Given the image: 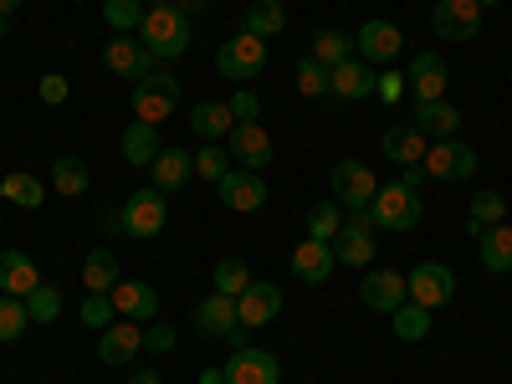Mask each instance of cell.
<instances>
[{
  "mask_svg": "<svg viewBox=\"0 0 512 384\" xmlns=\"http://www.w3.org/2000/svg\"><path fill=\"white\" fill-rule=\"evenodd\" d=\"M77 318L88 323L93 333H103V328H113V323H118V308H113V297H108V292H88V303L77 308Z\"/></svg>",
  "mask_w": 512,
  "mask_h": 384,
  "instance_id": "44",
  "label": "cell"
},
{
  "mask_svg": "<svg viewBox=\"0 0 512 384\" xmlns=\"http://www.w3.org/2000/svg\"><path fill=\"white\" fill-rule=\"evenodd\" d=\"M36 287H41V272H36L31 256L16 251V246L0 251V292H6V297H31Z\"/></svg>",
  "mask_w": 512,
  "mask_h": 384,
  "instance_id": "26",
  "label": "cell"
},
{
  "mask_svg": "<svg viewBox=\"0 0 512 384\" xmlns=\"http://www.w3.org/2000/svg\"><path fill=\"white\" fill-rule=\"evenodd\" d=\"M328 190L344 210H369V200L379 195V180H374V169L364 159H338L328 169Z\"/></svg>",
  "mask_w": 512,
  "mask_h": 384,
  "instance_id": "6",
  "label": "cell"
},
{
  "mask_svg": "<svg viewBox=\"0 0 512 384\" xmlns=\"http://www.w3.org/2000/svg\"><path fill=\"white\" fill-rule=\"evenodd\" d=\"M477 149L472 144H456V139H436L431 149H425L420 169H425V180H441V185H456V180H472L477 175Z\"/></svg>",
  "mask_w": 512,
  "mask_h": 384,
  "instance_id": "5",
  "label": "cell"
},
{
  "mask_svg": "<svg viewBox=\"0 0 512 384\" xmlns=\"http://www.w3.org/2000/svg\"><path fill=\"white\" fill-rule=\"evenodd\" d=\"M415 128L425 139H456V128H461V108L456 103H446V98H436V103H415Z\"/></svg>",
  "mask_w": 512,
  "mask_h": 384,
  "instance_id": "27",
  "label": "cell"
},
{
  "mask_svg": "<svg viewBox=\"0 0 512 384\" xmlns=\"http://www.w3.org/2000/svg\"><path fill=\"white\" fill-rule=\"evenodd\" d=\"M231 113H236V123H256V118H262V98H256L251 88H236Z\"/></svg>",
  "mask_w": 512,
  "mask_h": 384,
  "instance_id": "48",
  "label": "cell"
},
{
  "mask_svg": "<svg viewBox=\"0 0 512 384\" xmlns=\"http://www.w3.org/2000/svg\"><path fill=\"white\" fill-rule=\"evenodd\" d=\"M333 256H338V267H354V272H369L374 267V226H369L364 210H354V216L338 226Z\"/></svg>",
  "mask_w": 512,
  "mask_h": 384,
  "instance_id": "9",
  "label": "cell"
},
{
  "mask_svg": "<svg viewBox=\"0 0 512 384\" xmlns=\"http://www.w3.org/2000/svg\"><path fill=\"white\" fill-rule=\"evenodd\" d=\"M6 200L21 205V210H41V200H47V185H41L36 175H26V169H11V175H6Z\"/></svg>",
  "mask_w": 512,
  "mask_h": 384,
  "instance_id": "38",
  "label": "cell"
},
{
  "mask_svg": "<svg viewBox=\"0 0 512 384\" xmlns=\"http://www.w3.org/2000/svg\"><path fill=\"white\" fill-rule=\"evenodd\" d=\"M405 292H410V303H420L425 313H436V308H446L456 297V272L446 262H415L405 272Z\"/></svg>",
  "mask_w": 512,
  "mask_h": 384,
  "instance_id": "7",
  "label": "cell"
},
{
  "mask_svg": "<svg viewBox=\"0 0 512 384\" xmlns=\"http://www.w3.org/2000/svg\"><path fill=\"white\" fill-rule=\"evenodd\" d=\"M26 313H31V323H57V313H62V292H57L52 282H41V287L26 297Z\"/></svg>",
  "mask_w": 512,
  "mask_h": 384,
  "instance_id": "45",
  "label": "cell"
},
{
  "mask_svg": "<svg viewBox=\"0 0 512 384\" xmlns=\"http://www.w3.org/2000/svg\"><path fill=\"white\" fill-rule=\"evenodd\" d=\"M236 328H241L236 297H226V292H210L205 303L195 308V333H200V338H231Z\"/></svg>",
  "mask_w": 512,
  "mask_h": 384,
  "instance_id": "24",
  "label": "cell"
},
{
  "mask_svg": "<svg viewBox=\"0 0 512 384\" xmlns=\"http://www.w3.org/2000/svg\"><path fill=\"white\" fill-rule=\"evenodd\" d=\"M6 31H11V21H6V16H0V36H6Z\"/></svg>",
  "mask_w": 512,
  "mask_h": 384,
  "instance_id": "56",
  "label": "cell"
},
{
  "mask_svg": "<svg viewBox=\"0 0 512 384\" xmlns=\"http://www.w3.org/2000/svg\"><path fill=\"white\" fill-rule=\"evenodd\" d=\"M502 221H507V200H502L497 190L477 195V200H472V210H466V231H472V236H482L487 226H502Z\"/></svg>",
  "mask_w": 512,
  "mask_h": 384,
  "instance_id": "37",
  "label": "cell"
},
{
  "mask_svg": "<svg viewBox=\"0 0 512 384\" xmlns=\"http://www.w3.org/2000/svg\"><path fill=\"white\" fill-rule=\"evenodd\" d=\"M16 11H21V0H0V16H6V21H11Z\"/></svg>",
  "mask_w": 512,
  "mask_h": 384,
  "instance_id": "53",
  "label": "cell"
},
{
  "mask_svg": "<svg viewBox=\"0 0 512 384\" xmlns=\"http://www.w3.org/2000/svg\"><path fill=\"white\" fill-rule=\"evenodd\" d=\"M88 185H93V169L82 164L77 154H57L52 159V190L57 195H88Z\"/></svg>",
  "mask_w": 512,
  "mask_h": 384,
  "instance_id": "32",
  "label": "cell"
},
{
  "mask_svg": "<svg viewBox=\"0 0 512 384\" xmlns=\"http://www.w3.org/2000/svg\"><path fill=\"white\" fill-rule=\"evenodd\" d=\"M251 282H256V277H251V267L241 262V256H226V262H216V292H226V297H241Z\"/></svg>",
  "mask_w": 512,
  "mask_h": 384,
  "instance_id": "43",
  "label": "cell"
},
{
  "mask_svg": "<svg viewBox=\"0 0 512 384\" xmlns=\"http://www.w3.org/2000/svg\"><path fill=\"white\" fill-rule=\"evenodd\" d=\"M190 16L180 11V6H149V16H144V26H139V41L149 47V57L154 62H175V57H185L190 52Z\"/></svg>",
  "mask_w": 512,
  "mask_h": 384,
  "instance_id": "1",
  "label": "cell"
},
{
  "mask_svg": "<svg viewBox=\"0 0 512 384\" xmlns=\"http://www.w3.org/2000/svg\"><path fill=\"white\" fill-rule=\"evenodd\" d=\"M267 67V41H256V36H246V31H236V36H226L221 41V52H216V72L226 77V82H236V88H246V82Z\"/></svg>",
  "mask_w": 512,
  "mask_h": 384,
  "instance_id": "4",
  "label": "cell"
},
{
  "mask_svg": "<svg viewBox=\"0 0 512 384\" xmlns=\"http://www.w3.org/2000/svg\"><path fill=\"white\" fill-rule=\"evenodd\" d=\"M175 344H180V333L169 323H144V354H175Z\"/></svg>",
  "mask_w": 512,
  "mask_h": 384,
  "instance_id": "46",
  "label": "cell"
},
{
  "mask_svg": "<svg viewBox=\"0 0 512 384\" xmlns=\"http://www.w3.org/2000/svg\"><path fill=\"white\" fill-rule=\"evenodd\" d=\"M420 180H425V169H420V164H405V169H400V185H405V190L420 195Z\"/></svg>",
  "mask_w": 512,
  "mask_h": 384,
  "instance_id": "49",
  "label": "cell"
},
{
  "mask_svg": "<svg viewBox=\"0 0 512 384\" xmlns=\"http://www.w3.org/2000/svg\"><path fill=\"white\" fill-rule=\"evenodd\" d=\"M308 57H318V62L333 72L338 62H349V57H354V36H349V31H338V26H323V31L313 36V52H308Z\"/></svg>",
  "mask_w": 512,
  "mask_h": 384,
  "instance_id": "34",
  "label": "cell"
},
{
  "mask_svg": "<svg viewBox=\"0 0 512 384\" xmlns=\"http://www.w3.org/2000/svg\"><path fill=\"white\" fill-rule=\"evenodd\" d=\"M297 93L303 98H333V72L318 57H303L297 62Z\"/></svg>",
  "mask_w": 512,
  "mask_h": 384,
  "instance_id": "39",
  "label": "cell"
},
{
  "mask_svg": "<svg viewBox=\"0 0 512 384\" xmlns=\"http://www.w3.org/2000/svg\"><path fill=\"white\" fill-rule=\"evenodd\" d=\"M144 6H175V0H144Z\"/></svg>",
  "mask_w": 512,
  "mask_h": 384,
  "instance_id": "54",
  "label": "cell"
},
{
  "mask_svg": "<svg viewBox=\"0 0 512 384\" xmlns=\"http://www.w3.org/2000/svg\"><path fill=\"white\" fill-rule=\"evenodd\" d=\"M26 328H31L26 297H6V292H0V344H16Z\"/></svg>",
  "mask_w": 512,
  "mask_h": 384,
  "instance_id": "40",
  "label": "cell"
},
{
  "mask_svg": "<svg viewBox=\"0 0 512 384\" xmlns=\"http://www.w3.org/2000/svg\"><path fill=\"white\" fill-rule=\"evenodd\" d=\"M379 93H384V98L395 103V98L405 93V77H384V72H379Z\"/></svg>",
  "mask_w": 512,
  "mask_h": 384,
  "instance_id": "50",
  "label": "cell"
},
{
  "mask_svg": "<svg viewBox=\"0 0 512 384\" xmlns=\"http://www.w3.org/2000/svg\"><path fill=\"white\" fill-rule=\"evenodd\" d=\"M359 297H364V308H374V313H395L400 303H405V272H395V267H379V272H369L364 282H359Z\"/></svg>",
  "mask_w": 512,
  "mask_h": 384,
  "instance_id": "20",
  "label": "cell"
},
{
  "mask_svg": "<svg viewBox=\"0 0 512 384\" xmlns=\"http://www.w3.org/2000/svg\"><path fill=\"white\" fill-rule=\"evenodd\" d=\"M195 175L210 180V185H221V180L231 175V149H226V144H205V149H195Z\"/></svg>",
  "mask_w": 512,
  "mask_h": 384,
  "instance_id": "41",
  "label": "cell"
},
{
  "mask_svg": "<svg viewBox=\"0 0 512 384\" xmlns=\"http://www.w3.org/2000/svg\"><path fill=\"white\" fill-rule=\"evenodd\" d=\"M425 149H431V139H425L415 123H395V128H384V134H379V154L395 159L400 169H405V164H420Z\"/></svg>",
  "mask_w": 512,
  "mask_h": 384,
  "instance_id": "25",
  "label": "cell"
},
{
  "mask_svg": "<svg viewBox=\"0 0 512 384\" xmlns=\"http://www.w3.org/2000/svg\"><path fill=\"white\" fill-rule=\"evenodd\" d=\"M190 128L205 144H226L231 128H236V113H231V103H195L190 108Z\"/></svg>",
  "mask_w": 512,
  "mask_h": 384,
  "instance_id": "28",
  "label": "cell"
},
{
  "mask_svg": "<svg viewBox=\"0 0 512 384\" xmlns=\"http://www.w3.org/2000/svg\"><path fill=\"white\" fill-rule=\"evenodd\" d=\"M175 108H180V77L175 72H149L144 82H134V118L139 123H164V118H175Z\"/></svg>",
  "mask_w": 512,
  "mask_h": 384,
  "instance_id": "3",
  "label": "cell"
},
{
  "mask_svg": "<svg viewBox=\"0 0 512 384\" xmlns=\"http://www.w3.org/2000/svg\"><path fill=\"white\" fill-rule=\"evenodd\" d=\"M277 313H282V287H277V282H251V287L236 297L241 328H267V323H277Z\"/></svg>",
  "mask_w": 512,
  "mask_h": 384,
  "instance_id": "15",
  "label": "cell"
},
{
  "mask_svg": "<svg viewBox=\"0 0 512 384\" xmlns=\"http://www.w3.org/2000/svg\"><path fill=\"white\" fill-rule=\"evenodd\" d=\"M139 354H144V323L118 318L113 328L98 333V359H103V364H134Z\"/></svg>",
  "mask_w": 512,
  "mask_h": 384,
  "instance_id": "16",
  "label": "cell"
},
{
  "mask_svg": "<svg viewBox=\"0 0 512 384\" xmlns=\"http://www.w3.org/2000/svg\"><path fill=\"white\" fill-rule=\"evenodd\" d=\"M477 256H482V267L492 272V277H507L512 272V226L502 221V226H487L482 236H477Z\"/></svg>",
  "mask_w": 512,
  "mask_h": 384,
  "instance_id": "29",
  "label": "cell"
},
{
  "mask_svg": "<svg viewBox=\"0 0 512 384\" xmlns=\"http://www.w3.org/2000/svg\"><path fill=\"white\" fill-rule=\"evenodd\" d=\"M159 149H164V139H159L154 123H139V118H134V123L123 128V159H128V164H144V169H149Z\"/></svg>",
  "mask_w": 512,
  "mask_h": 384,
  "instance_id": "31",
  "label": "cell"
},
{
  "mask_svg": "<svg viewBox=\"0 0 512 384\" xmlns=\"http://www.w3.org/2000/svg\"><path fill=\"white\" fill-rule=\"evenodd\" d=\"M338 210H344V205H338L333 195H328V200H318V205L308 210V236L333 241V236H338V226H344V216H338Z\"/></svg>",
  "mask_w": 512,
  "mask_h": 384,
  "instance_id": "42",
  "label": "cell"
},
{
  "mask_svg": "<svg viewBox=\"0 0 512 384\" xmlns=\"http://www.w3.org/2000/svg\"><path fill=\"white\" fill-rule=\"evenodd\" d=\"M200 384H226V369H205V374H200Z\"/></svg>",
  "mask_w": 512,
  "mask_h": 384,
  "instance_id": "52",
  "label": "cell"
},
{
  "mask_svg": "<svg viewBox=\"0 0 512 384\" xmlns=\"http://www.w3.org/2000/svg\"><path fill=\"white\" fill-rule=\"evenodd\" d=\"M431 31H436L441 41H477V31H482V6H477V0H436Z\"/></svg>",
  "mask_w": 512,
  "mask_h": 384,
  "instance_id": "12",
  "label": "cell"
},
{
  "mask_svg": "<svg viewBox=\"0 0 512 384\" xmlns=\"http://www.w3.org/2000/svg\"><path fill=\"white\" fill-rule=\"evenodd\" d=\"M216 195H221L226 210H241V216H246V210H262L272 190H267V180L256 175V169H231V175L216 185Z\"/></svg>",
  "mask_w": 512,
  "mask_h": 384,
  "instance_id": "17",
  "label": "cell"
},
{
  "mask_svg": "<svg viewBox=\"0 0 512 384\" xmlns=\"http://www.w3.org/2000/svg\"><path fill=\"white\" fill-rule=\"evenodd\" d=\"M82 282H88V292H113L118 287V256L108 246H93L82 256Z\"/></svg>",
  "mask_w": 512,
  "mask_h": 384,
  "instance_id": "33",
  "label": "cell"
},
{
  "mask_svg": "<svg viewBox=\"0 0 512 384\" xmlns=\"http://www.w3.org/2000/svg\"><path fill=\"white\" fill-rule=\"evenodd\" d=\"M333 267H338L333 241H318V236L297 241V251H292V277H297V282L318 287V282H328V277H333Z\"/></svg>",
  "mask_w": 512,
  "mask_h": 384,
  "instance_id": "19",
  "label": "cell"
},
{
  "mask_svg": "<svg viewBox=\"0 0 512 384\" xmlns=\"http://www.w3.org/2000/svg\"><path fill=\"white\" fill-rule=\"evenodd\" d=\"M103 67L128 77V82H144L154 72V57L139 36H108V47H103Z\"/></svg>",
  "mask_w": 512,
  "mask_h": 384,
  "instance_id": "14",
  "label": "cell"
},
{
  "mask_svg": "<svg viewBox=\"0 0 512 384\" xmlns=\"http://www.w3.org/2000/svg\"><path fill=\"white\" fill-rule=\"evenodd\" d=\"M108 297H113L118 318H134V323H154V313H159V292H154L149 282H139V277H118V287H113Z\"/></svg>",
  "mask_w": 512,
  "mask_h": 384,
  "instance_id": "21",
  "label": "cell"
},
{
  "mask_svg": "<svg viewBox=\"0 0 512 384\" xmlns=\"http://www.w3.org/2000/svg\"><path fill=\"white\" fill-rule=\"evenodd\" d=\"M164 221H169V200L164 190H134L123 200V236H134V241H154L164 236Z\"/></svg>",
  "mask_w": 512,
  "mask_h": 384,
  "instance_id": "8",
  "label": "cell"
},
{
  "mask_svg": "<svg viewBox=\"0 0 512 384\" xmlns=\"http://www.w3.org/2000/svg\"><path fill=\"white\" fill-rule=\"evenodd\" d=\"M128 384H164V379H159V369H154V364H139L134 374H128Z\"/></svg>",
  "mask_w": 512,
  "mask_h": 384,
  "instance_id": "51",
  "label": "cell"
},
{
  "mask_svg": "<svg viewBox=\"0 0 512 384\" xmlns=\"http://www.w3.org/2000/svg\"><path fill=\"white\" fill-rule=\"evenodd\" d=\"M149 6L144 0H103V21L113 26V36H139Z\"/></svg>",
  "mask_w": 512,
  "mask_h": 384,
  "instance_id": "35",
  "label": "cell"
},
{
  "mask_svg": "<svg viewBox=\"0 0 512 384\" xmlns=\"http://www.w3.org/2000/svg\"><path fill=\"white\" fill-rule=\"evenodd\" d=\"M405 52V31L395 21H364L354 31V57H364L369 67H384Z\"/></svg>",
  "mask_w": 512,
  "mask_h": 384,
  "instance_id": "11",
  "label": "cell"
},
{
  "mask_svg": "<svg viewBox=\"0 0 512 384\" xmlns=\"http://www.w3.org/2000/svg\"><path fill=\"white\" fill-rule=\"evenodd\" d=\"M446 82H451V67H446L441 52H415V57H410V67H405V93H410L415 103L446 98Z\"/></svg>",
  "mask_w": 512,
  "mask_h": 384,
  "instance_id": "10",
  "label": "cell"
},
{
  "mask_svg": "<svg viewBox=\"0 0 512 384\" xmlns=\"http://www.w3.org/2000/svg\"><path fill=\"white\" fill-rule=\"evenodd\" d=\"M379 93V67H369L364 57H349L333 67V98H349V103H364Z\"/></svg>",
  "mask_w": 512,
  "mask_h": 384,
  "instance_id": "22",
  "label": "cell"
},
{
  "mask_svg": "<svg viewBox=\"0 0 512 384\" xmlns=\"http://www.w3.org/2000/svg\"><path fill=\"white\" fill-rule=\"evenodd\" d=\"M282 26H287V6H282V0H251V6L241 11V31L256 36V41H272Z\"/></svg>",
  "mask_w": 512,
  "mask_h": 384,
  "instance_id": "30",
  "label": "cell"
},
{
  "mask_svg": "<svg viewBox=\"0 0 512 384\" xmlns=\"http://www.w3.org/2000/svg\"><path fill=\"white\" fill-rule=\"evenodd\" d=\"M477 6H482V11H487V6H502V0H477Z\"/></svg>",
  "mask_w": 512,
  "mask_h": 384,
  "instance_id": "55",
  "label": "cell"
},
{
  "mask_svg": "<svg viewBox=\"0 0 512 384\" xmlns=\"http://www.w3.org/2000/svg\"><path fill=\"white\" fill-rule=\"evenodd\" d=\"M226 384H282V364H277V354H267V349H236L226 364Z\"/></svg>",
  "mask_w": 512,
  "mask_h": 384,
  "instance_id": "13",
  "label": "cell"
},
{
  "mask_svg": "<svg viewBox=\"0 0 512 384\" xmlns=\"http://www.w3.org/2000/svg\"><path fill=\"white\" fill-rule=\"evenodd\" d=\"M364 216H369V226H379V231H415L420 216H425V205H420L415 190H405V185L395 180V185H379V195L369 200Z\"/></svg>",
  "mask_w": 512,
  "mask_h": 384,
  "instance_id": "2",
  "label": "cell"
},
{
  "mask_svg": "<svg viewBox=\"0 0 512 384\" xmlns=\"http://www.w3.org/2000/svg\"><path fill=\"white\" fill-rule=\"evenodd\" d=\"M0 200H6V180H0Z\"/></svg>",
  "mask_w": 512,
  "mask_h": 384,
  "instance_id": "57",
  "label": "cell"
},
{
  "mask_svg": "<svg viewBox=\"0 0 512 384\" xmlns=\"http://www.w3.org/2000/svg\"><path fill=\"white\" fill-rule=\"evenodd\" d=\"M390 328H395L400 344H420V338L431 333V313H425L420 303H410V297H405V303L390 313Z\"/></svg>",
  "mask_w": 512,
  "mask_h": 384,
  "instance_id": "36",
  "label": "cell"
},
{
  "mask_svg": "<svg viewBox=\"0 0 512 384\" xmlns=\"http://www.w3.org/2000/svg\"><path fill=\"white\" fill-rule=\"evenodd\" d=\"M149 175H154V190L180 195V190L195 180V154H190V149H159L154 164H149Z\"/></svg>",
  "mask_w": 512,
  "mask_h": 384,
  "instance_id": "23",
  "label": "cell"
},
{
  "mask_svg": "<svg viewBox=\"0 0 512 384\" xmlns=\"http://www.w3.org/2000/svg\"><path fill=\"white\" fill-rule=\"evenodd\" d=\"M36 93H41V103H52V108H57V103H67V98H72V82H67L62 72H47V77L36 82Z\"/></svg>",
  "mask_w": 512,
  "mask_h": 384,
  "instance_id": "47",
  "label": "cell"
},
{
  "mask_svg": "<svg viewBox=\"0 0 512 384\" xmlns=\"http://www.w3.org/2000/svg\"><path fill=\"white\" fill-rule=\"evenodd\" d=\"M226 149H231V159H236L241 169H256V175L272 164V139H267L262 123H236L231 139H226Z\"/></svg>",
  "mask_w": 512,
  "mask_h": 384,
  "instance_id": "18",
  "label": "cell"
}]
</instances>
